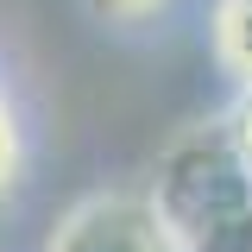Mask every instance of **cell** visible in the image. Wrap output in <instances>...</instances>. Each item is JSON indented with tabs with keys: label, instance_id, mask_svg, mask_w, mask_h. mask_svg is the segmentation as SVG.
I'll list each match as a JSON object with an SVG mask.
<instances>
[{
	"label": "cell",
	"instance_id": "obj_3",
	"mask_svg": "<svg viewBox=\"0 0 252 252\" xmlns=\"http://www.w3.org/2000/svg\"><path fill=\"white\" fill-rule=\"evenodd\" d=\"M19 177V114H13V101L0 94V189Z\"/></svg>",
	"mask_w": 252,
	"mask_h": 252
},
{
	"label": "cell",
	"instance_id": "obj_2",
	"mask_svg": "<svg viewBox=\"0 0 252 252\" xmlns=\"http://www.w3.org/2000/svg\"><path fill=\"white\" fill-rule=\"evenodd\" d=\"M208 38H215V63L240 89H252V0H215Z\"/></svg>",
	"mask_w": 252,
	"mask_h": 252
},
{
	"label": "cell",
	"instance_id": "obj_5",
	"mask_svg": "<svg viewBox=\"0 0 252 252\" xmlns=\"http://www.w3.org/2000/svg\"><path fill=\"white\" fill-rule=\"evenodd\" d=\"M227 132H233V152L252 164V89L240 94V107H233V126H227Z\"/></svg>",
	"mask_w": 252,
	"mask_h": 252
},
{
	"label": "cell",
	"instance_id": "obj_4",
	"mask_svg": "<svg viewBox=\"0 0 252 252\" xmlns=\"http://www.w3.org/2000/svg\"><path fill=\"white\" fill-rule=\"evenodd\" d=\"M101 19H114V26H139V19H152L164 0H89Z\"/></svg>",
	"mask_w": 252,
	"mask_h": 252
},
{
	"label": "cell",
	"instance_id": "obj_1",
	"mask_svg": "<svg viewBox=\"0 0 252 252\" xmlns=\"http://www.w3.org/2000/svg\"><path fill=\"white\" fill-rule=\"evenodd\" d=\"M51 252H183L170 233V220L158 215V202L139 195H94L57 227Z\"/></svg>",
	"mask_w": 252,
	"mask_h": 252
}]
</instances>
